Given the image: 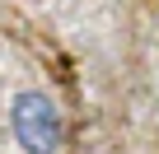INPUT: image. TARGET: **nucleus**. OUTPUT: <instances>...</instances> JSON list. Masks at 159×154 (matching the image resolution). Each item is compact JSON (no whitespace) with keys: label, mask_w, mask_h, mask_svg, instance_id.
<instances>
[{"label":"nucleus","mask_w":159,"mask_h":154,"mask_svg":"<svg viewBox=\"0 0 159 154\" xmlns=\"http://www.w3.org/2000/svg\"><path fill=\"white\" fill-rule=\"evenodd\" d=\"M10 131L24 145V154H56L61 149V112L38 89H24L10 103Z\"/></svg>","instance_id":"f257e3e1"}]
</instances>
